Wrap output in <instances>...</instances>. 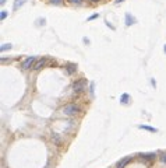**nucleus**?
I'll return each instance as SVG.
<instances>
[{"label":"nucleus","mask_w":166,"mask_h":168,"mask_svg":"<svg viewBox=\"0 0 166 168\" xmlns=\"http://www.w3.org/2000/svg\"><path fill=\"white\" fill-rule=\"evenodd\" d=\"M81 112V108H80L77 104H68L63 108V114L67 115V116H74V115L80 114Z\"/></svg>","instance_id":"1"},{"label":"nucleus","mask_w":166,"mask_h":168,"mask_svg":"<svg viewBox=\"0 0 166 168\" xmlns=\"http://www.w3.org/2000/svg\"><path fill=\"white\" fill-rule=\"evenodd\" d=\"M35 63H37V59H35L34 56H29V58H27L23 62L21 67H23L24 70H28V69H31V67H34V66H35Z\"/></svg>","instance_id":"2"},{"label":"nucleus","mask_w":166,"mask_h":168,"mask_svg":"<svg viewBox=\"0 0 166 168\" xmlns=\"http://www.w3.org/2000/svg\"><path fill=\"white\" fill-rule=\"evenodd\" d=\"M73 88L76 92H81L85 90V80H78L73 84Z\"/></svg>","instance_id":"3"},{"label":"nucleus","mask_w":166,"mask_h":168,"mask_svg":"<svg viewBox=\"0 0 166 168\" xmlns=\"http://www.w3.org/2000/svg\"><path fill=\"white\" fill-rule=\"evenodd\" d=\"M130 161H131V157H130V156L129 157H124V158H121L120 161L117 162V168H124Z\"/></svg>","instance_id":"4"},{"label":"nucleus","mask_w":166,"mask_h":168,"mask_svg":"<svg viewBox=\"0 0 166 168\" xmlns=\"http://www.w3.org/2000/svg\"><path fill=\"white\" fill-rule=\"evenodd\" d=\"M140 157L142 160H148V161H151V160H155L156 153H144V154H140Z\"/></svg>","instance_id":"5"},{"label":"nucleus","mask_w":166,"mask_h":168,"mask_svg":"<svg viewBox=\"0 0 166 168\" xmlns=\"http://www.w3.org/2000/svg\"><path fill=\"white\" fill-rule=\"evenodd\" d=\"M46 64V59H39V60L35 63V66H34V70H41L43 66Z\"/></svg>","instance_id":"6"},{"label":"nucleus","mask_w":166,"mask_h":168,"mask_svg":"<svg viewBox=\"0 0 166 168\" xmlns=\"http://www.w3.org/2000/svg\"><path fill=\"white\" fill-rule=\"evenodd\" d=\"M66 70H67V73H68V74H73V73H76L77 66H76V64H67V67H66Z\"/></svg>","instance_id":"7"},{"label":"nucleus","mask_w":166,"mask_h":168,"mask_svg":"<svg viewBox=\"0 0 166 168\" xmlns=\"http://www.w3.org/2000/svg\"><path fill=\"white\" fill-rule=\"evenodd\" d=\"M52 140H53L56 144H62V139H60V136L57 133H53L52 134Z\"/></svg>","instance_id":"8"},{"label":"nucleus","mask_w":166,"mask_h":168,"mask_svg":"<svg viewBox=\"0 0 166 168\" xmlns=\"http://www.w3.org/2000/svg\"><path fill=\"white\" fill-rule=\"evenodd\" d=\"M126 24L127 25H131V24H134V21H135V20L134 18H133V17L131 16H130V14H127V16H126Z\"/></svg>","instance_id":"9"},{"label":"nucleus","mask_w":166,"mask_h":168,"mask_svg":"<svg viewBox=\"0 0 166 168\" xmlns=\"http://www.w3.org/2000/svg\"><path fill=\"white\" fill-rule=\"evenodd\" d=\"M140 129H145V130H148V132H156V129H155V128H151V126H145V125H141Z\"/></svg>","instance_id":"10"},{"label":"nucleus","mask_w":166,"mask_h":168,"mask_svg":"<svg viewBox=\"0 0 166 168\" xmlns=\"http://www.w3.org/2000/svg\"><path fill=\"white\" fill-rule=\"evenodd\" d=\"M0 49H2V52H4V50H7V49H11V45H10V44H4L3 46L0 48Z\"/></svg>","instance_id":"11"},{"label":"nucleus","mask_w":166,"mask_h":168,"mask_svg":"<svg viewBox=\"0 0 166 168\" xmlns=\"http://www.w3.org/2000/svg\"><path fill=\"white\" fill-rule=\"evenodd\" d=\"M160 161L166 164V151H165V153H162V156H160Z\"/></svg>","instance_id":"12"},{"label":"nucleus","mask_w":166,"mask_h":168,"mask_svg":"<svg viewBox=\"0 0 166 168\" xmlns=\"http://www.w3.org/2000/svg\"><path fill=\"white\" fill-rule=\"evenodd\" d=\"M127 98H129V95H127V94H123V97H121V100H123V102H124V104L127 102Z\"/></svg>","instance_id":"13"},{"label":"nucleus","mask_w":166,"mask_h":168,"mask_svg":"<svg viewBox=\"0 0 166 168\" xmlns=\"http://www.w3.org/2000/svg\"><path fill=\"white\" fill-rule=\"evenodd\" d=\"M6 17H7V11H2V20H4V18H6Z\"/></svg>","instance_id":"14"},{"label":"nucleus","mask_w":166,"mask_h":168,"mask_svg":"<svg viewBox=\"0 0 166 168\" xmlns=\"http://www.w3.org/2000/svg\"><path fill=\"white\" fill-rule=\"evenodd\" d=\"M52 3H53V4H60V3H62V0H50Z\"/></svg>","instance_id":"15"},{"label":"nucleus","mask_w":166,"mask_h":168,"mask_svg":"<svg viewBox=\"0 0 166 168\" xmlns=\"http://www.w3.org/2000/svg\"><path fill=\"white\" fill-rule=\"evenodd\" d=\"M71 3H77V4H80V3H81V0H70Z\"/></svg>","instance_id":"16"},{"label":"nucleus","mask_w":166,"mask_h":168,"mask_svg":"<svg viewBox=\"0 0 166 168\" xmlns=\"http://www.w3.org/2000/svg\"><path fill=\"white\" fill-rule=\"evenodd\" d=\"M96 17H98V14H94V16L90 17V20H94V18H96Z\"/></svg>","instance_id":"17"},{"label":"nucleus","mask_w":166,"mask_h":168,"mask_svg":"<svg viewBox=\"0 0 166 168\" xmlns=\"http://www.w3.org/2000/svg\"><path fill=\"white\" fill-rule=\"evenodd\" d=\"M0 3H2V4H4V3H6V0H0Z\"/></svg>","instance_id":"18"},{"label":"nucleus","mask_w":166,"mask_h":168,"mask_svg":"<svg viewBox=\"0 0 166 168\" xmlns=\"http://www.w3.org/2000/svg\"><path fill=\"white\" fill-rule=\"evenodd\" d=\"M120 2H124V0H116V3H120Z\"/></svg>","instance_id":"19"},{"label":"nucleus","mask_w":166,"mask_h":168,"mask_svg":"<svg viewBox=\"0 0 166 168\" xmlns=\"http://www.w3.org/2000/svg\"><path fill=\"white\" fill-rule=\"evenodd\" d=\"M91 2H98V0H91Z\"/></svg>","instance_id":"20"},{"label":"nucleus","mask_w":166,"mask_h":168,"mask_svg":"<svg viewBox=\"0 0 166 168\" xmlns=\"http://www.w3.org/2000/svg\"><path fill=\"white\" fill-rule=\"evenodd\" d=\"M165 52H166V45H165Z\"/></svg>","instance_id":"21"}]
</instances>
